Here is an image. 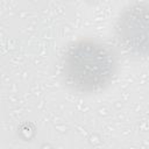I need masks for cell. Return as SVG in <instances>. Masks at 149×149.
Returning a JSON list of instances; mask_svg holds the SVG:
<instances>
[{
  "instance_id": "cell-1",
  "label": "cell",
  "mask_w": 149,
  "mask_h": 149,
  "mask_svg": "<svg viewBox=\"0 0 149 149\" xmlns=\"http://www.w3.org/2000/svg\"><path fill=\"white\" fill-rule=\"evenodd\" d=\"M116 69V56L106 44L79 41L68 49L62 64L66 84L79 92H92L109 83Z\"/></svg>"
},
{
  "instance_id": "cell-2",
  "label": "cell",
  "mask_w": 149,
  "mask_h": 149,
  "mask_svg": "<svg viewBox=\"0 0 149 149\" xmlns=\"http://www.w3.org/2000/svg\"><path fill=\"white\" fill-rule=\"evenodd\" d=\"M116 37L122 48L136 56L149 55V5L137 3L126 9L116 23Z\"/></svg>"
}]
</instances>
